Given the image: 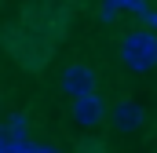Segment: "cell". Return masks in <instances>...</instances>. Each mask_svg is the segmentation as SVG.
Returning <instances> with one entry per match:
<instances>
[{
	"mask_svg": "<svg viewBox=\"0 0 157 153\" xmlns=\"http://www.w3.org/2000/svg\"><path fill=\"white\" fill-rule=\"evenodd\" d=\"M121 62L132 73H150L157 66V33L154 29H132L121 40Z\"/></svg>",
	"mask_w": 157,
	"mask_h": 153,
	"instance_id": "cell-1",
	"label": "cell"
},
{
	"mask_svg": "<svg viewBox=\"0 0 157 153\" xmlns=\"http://www.w3.org/2000/svg\"><path fill=\"white\" fill-rule=\"evenodd\" d=\"M106 117L113 120V128L117 131H139L143 128V120H146V110H143V102H135V99H117Z\"/></svg>",
	"mask_w": 157,
	"mask_h": 153,
	"instance_id": "cell-2",
	"label": "cell"
},
{
	"mask_svg": "<svg viewBox=\"0 0 157 153\" xmlns=\"http://www.w3.org/2000/svg\"><path fill=\"white\" fill-rule=\"evenodd\" d=\"M102 117H106V102L99 99V91H84L73 99V120L80 128H95L102 124Z\"/></svg>",
	"mask_w": 157,
	"mask_h": 153,
	"instance_id": "cell-3",
	"label": "cell"
},
{
	"mask_svg": "<svg viewBox=\"0 0 157 153\" xmlns=\"http://www.w3.org/2000/svg\"><path fill=\"white\" fill-rule=\"evenodd\" d=\"M95 84H99V76L95 69L88 66V62H73V66H66V73H62V91L66 95H84V91H95Z\"/></svg>",
	"mask_w": 157,
	"mask_h": 153,
	"instance_id": "cell-4",
	"label": "cell"
},
{
	"mask_svg": "<svg viewBox=\"0 0 157 153\" xmlns=\"http://www.w3.org/2000/svg\"><path fill=\"white\" fill-rule=\"evenodd\" d=\"M4 128H7L11 135H26V131H29V117H26V113H11Z\"/></svg>",
	"mask_w": 157,
	"mask_h": 153,
	"instance_id": "cell-5",
	"label": "cell"
},
{
	"mask_svg": "<svg viewBox=\"0 0 157 153\" xmlns=\"http://www.w3.org/2000/svg\"><path fill=\"white\" fill-rule=\"evenodd\" d=\"M11 142H15V135L7 128H0V153H11Z\"/></svg>",
	"mask_w": 157,
	"mask_h": 153,
	"instance_id": "cell-6",
	"label": "cell"
},
{
	"mask_svg": "<svg viewBox=\"0 0 157 153\" xmlns=\"http://www.w3.org/2000/svg\"><path fill=\"white\" fill-rule=\"evenodd\" d=\"M143 18H146V22H150V26H157V11H150V7H146V11H143Z\"/></svg>",
	"mask_w": 157,
	"mask_h": 153,
	"instance_id": "cell-7",
	"label": "cell"
},
{
	"mask_svg": "<svg viewBox=\"0 0 157 153\" xmlns=\"http://www.w3.org/2000/svg\"><path fill=\"white\" fill-rule=\"evenodd\" d=\"M33 153H59V150H51V146H33Z\"/></svg>",
	"mask_w": 157,
	"mask_h": 153,
	"instance_id": "cell-8",
	"label": "cell"
}]
</instances>
